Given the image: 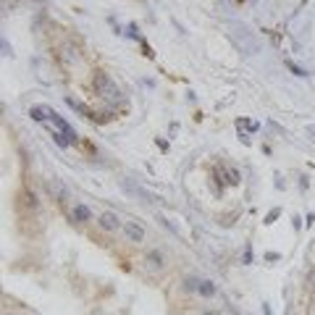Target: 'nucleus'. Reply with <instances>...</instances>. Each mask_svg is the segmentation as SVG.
<instances>
[{
  "label": "nucleus",
  "instance_id": "f257e3e1",
  "mask_svg": "<svg viewBox=\"0 0 315 315\" xmlns=\"http://www.w3.org/2000/svg\"><path fill=\"white\" fill-rule=\"evenodd\" d=\"M95 92L100 97H105L108 102H121V89H119V84L113 81V76L111 74H105V71H97L95 74Z\"/></svg>",
  "mask_w": 315,
  "mask_h": 315
},
{
  "label": "nucleus",
  "instance_id": "f03ea898",
  "mask_svg": "<svg viewBox=\"0 0 315 315\" xmlns=\"http://www.w3.org/2000/svg\"><path fill=\"white\" fill-rule=\"evenodd\" d=\"M124 237H126V242H134V244H139V242H145V237H147V231L137 224V221H126V226H124Z\"/></svg>",
  "mask_w": 315,
  "mask_h": 315
},
{
  "label": "nucleus",
  "instance_id": "7ed1b4c3",
  "mask_svg": "<svg viewBox=\"0 0 315 315\" xmlns=\"http://www.w3.org/2000/svg\"><path fill=\"white\" fill-rule=\"evenodd\" d=\"M97 224H100V229H105V231H119V229H124V226H121V218L116 216V213H111V210L97 218Z\"/></svg>",
  "mask_w": 315,
  "mask_h": 315
},
{
  "label": "nucleus",
  "instance_id": "20e7f679",
  "mask_svg": "<svg viewBox=\"0 0 315 315\" xmlns=\"http://www.w3.org/2000/svg\"><path fill=\"white\" fill-rule=\"evenodd\" d=\"M71 218H74V224H87V221H92V210L87 205H74Z\"/></svg>",
  "mask_w": 315,
  "mask_h": 315
},
{
  "label": "nucleus",
  "instance_id": "39448f33",
  "mask_svg": "<svg viewBox=\"0 0 315 315\" xmlns=\"http://www.w3.org/2000/svg\"><path fill=\"white\" fill-rule=\"evenodd\" d=\"M29 116H32V119L34 121H48L50 119V116H53V108H48V105H32V108H29Z\"/></svg>",
  "mask_w": 315,
  "mask_h": 315
},
{
  "label": "nucleus",
  "instance_id": "423d86ee",
  "mask_svg": "<svg viewBox=\"0 0 315 315\" xmlns=\"http://www.w3.org/2000/svg\"><path fill=\"white\" fill-rule=\"evenodd\" d=\"M121 186H124V189L126 192H129V194H134V197H139V200H150V194L142 189V186H139V184H134V181H129V179H126V181H121Z\"/></svg>",
  "mask_w": 315,
  "mask_h": 315
},
{
  "label": "nucleus",
  "instance_id": "0eeeda50",
  "mask_svg": "<svg viewBox=\"0 0 315 315\" xmlns=\"http://www.w3.org/2000/svg\"><path fill=\"white\" fill-rule=\"evenodd\" d=\"M197 291H200L202 297H213V294H216V284L207 281V278H202V281L197 284Z\"/></svg>",
  "mask_w": 315,
  "mask_h": 315
},
{
  "label": "nucleus",
  "instance_id": "6e6552de",
  "mask_svg": "<svg viewBox=\"0 0 315 315\" xmlns=\"http://www.w3.org/2000/svg\"><path fill=\"white\" fill-rule=\"evenodd\" d=\"M147 263H150V268H155V271H160V268H163V255H160L158 250L147 252Z\"/></svg>",
  "mask_w": 315,
  "mask_h": 315
},
{
  "label": "nucleus",
  "instance_id": "1a4fd4ad",
  "mask_svg": "<svg viewBox=\"0 0 315 315\" xmlns=\"http://www.w3.org/2000/svg\"><path fill=\"white\" fill-rule=\"evenodd\" d=\"M289 71H294L297 76H307V71H305V68H299V66H294V63H289Z\"/></svg>",
  "mask_w": 315,
  "mask_h": 315
},
{
  "label": "nucleus",
  "instance_id": "9d476101",
  "mask_svg": "<svg viewBox=\"0 0 315 315\" xmlns=\"http://www.w3.org/2000/svg\"><path fill=\"white\" fill-rule=\"evenodd\" d=\"M307 284H310V289H315V271L307 273Z\"/></svg>",
  "mask_w": 315,
  "mask_h": 315
},
{
  "label": "nucleus",
  "instance_id": "9b49d317",
  "mask_svg": "<svg viewBox=\"0 0 315 315\" xmlns=\"http://www.w3.org/2000/svg\"><path fill=\"white\" fill-rule=\"evenodd\" d=\"M278 258H281L278 252H268V255H265V260H271V263H273V260H278Z\"/></svg>",
  "mask_w": 315,
  "mask_h": 315
}]
</instances>
